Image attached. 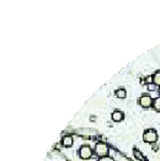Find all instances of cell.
I'll return each instance as SVG.
<instances>
[{
    "label": "cell",
    "instance_id": "1",
    "mask_svg": "<svg viewBox=\"0 0 160 161\" xmlns=\"http://www.w3.org/2000/svg\"><path fill=\"white\" fill-rule=\"evenodd\" d=\"M108 153H110V146L107 145L106 143L104 141H97L94 146V154L100 159V158H105L108 156Z\"/></svg>",
    "mask_w": 160,
    "mask_h": 161
},
{
    "label": "cell",
    "instance_id": "2",
    "mask_svg": "<svg viewBox=\"0 0 160 161\" xmlns=\"http://www.w3.org/2000/svg\"><path fill=\"white\" fill-rule=\"evenodd\" d=\"M78 155L81 160H89L92 158L94 155V150L90 145H82L80 146V149L78 150Z\"/></svg>",
    "mask_w": 160,
    "mask_h": 161
},
{
    "label": "cell",
    "instance_id": "3",
    "mask_svg": "<svg viewBox=\"0 0 160 161\" xmlns=\"http://www.w3.org/2000/svg\"><path fill=\"white\" fill-rule=\"evenodd\" d=\"M143 140L145 143H148V144H155L157 140H158V133H157V131L155 129H152V128L147 129L143 133Z\"/></svg>",
    "mask_w": 160,
    "mask_h": 161
},
{
    "label": "cell",
    "instance_id": "4",
    "mask_svg": "<svg viewBox=\"0 0 160 161\" xmlns=\"http://www.w3.org/2000/svg\"><path fill=\"white\" fill-rule=\"evenodd\" d=\"M153 97L149 94H143L139 99H138V104L142 108H150L153 107Z\"/></svg>",
    "mask_w": 160,
    "mask_h": 161
},
{
    "label": "cell",
    "instance_id": "5",
    "mask_svg": "<svg viewBox=\"0 0 160 161\" xmlns=\"http://www.w3.org/2000/svg\"><path fill=\"white\" fill-rule=\"evenodd\" d=\"M111 119L113 122H117V123L118 122H122L125 119V113L122 111H120V109H116V111H113L111 113Z\"/></svg>",
    "mask_w": 160,
    "mask_h": 161
},
{
    "label": "cell",
    "instance_id": "6",
    "mask_svg": "<svg viewBox=\"0 0 160 161\" xmlns=\"http://www.w3.org/2000/svg\"><path fill=\"white\" fill-rule=\"evenodd\" d=\"M73 136L72 135H64L63 138H62V146L63 148H67V149H69V148H72L73 146Z\"/></svg>",
    "mask_w": 160,
    "mask_h": 161
},
{
    "label": "cell",
    "instance_id": "7",
    "mask_svg": "<svg viewBox=\"0 0 160 161\" xmlns=\"http://www.w3.org/2000/svg\"><path fill=\"white\" fill-rule=\"evenodd\" d=\"M115 96H116L117 99H126V97H127V91H126L123 87H120V89H117V90L115 91Z\"/></svg>",
    "mask_w": 160,
    "mask_h": 161
},
{
    "label": "cell",
    "instance_id": "8",
    "mask_svg": "<svg viewBox=\"0 0 160 161\" xmlns=\"http://www.w3.org/2000/svg\"><path fill=\"white\" fill-rule=\"evenodd\" d=\"M153 82H154L155 86H159L160 87V70L154 73V75H153Z\"/></svg>",
    "mask_w": 160,
    "mask_h": 161
},
{
    "label": "cell",
    "instance_id": "9",
    "mask_svg": "<svg viewBox=\"0 0 160 161\" xmlns=\"http://www.w3.org/2000/svg\"><path fill=\"white\" fill-rule=\"evenodd\" d=\"M153 108H154L157 112H160V96L154 99V101H153Z\"/></svg>",
    "mask_w": 160,
    "mask_h": 161
},
{
    "label": "cell",
    "instance_id": "10",
    "mask_svg": "<svg viewBox=\"0 0 160 161\" xmlns=\"http://www.w3.org/2000/svg\"><path fill=\"white\" fill-rule=\"evenodd\" d=\"M142 84H145V85H149V84H154L153 82V75H148V76H145L144 79H142L140 80Z\"/></svg>",
    "mask_w": 160,
    "mask_h": 161
},
{
    "label": "cell",
    "instance_id": "11",
    "mask_svg": "<svg viewBox=\"0 0 160 161\" xmlns=\"http://www.w3.org/2000/svg\"><path fill=\"white\" fill-rule=\"evenodd\" d=\"M145 86H147L148 91H155L157 90V86L154 84H149V85H145Z\"/></svg>",
    "mask_w": 160,
    "mask_h": 161
},
{
    "label": "cell",
    "instance_id": "12",
    "mask_svg": "<svg viewBox=\"0 0 160 161\" xmlns=\"http://www.w3.org/2000/svg\"><path fill=\"white\" fill-rule=\"evenodd\" d=\"M133 153L135 154V158H137V159H139V160H143V159H142V154H140V151H138L137 149H133Z\"/></svg>",
    "mask_w": 160,
    "mask_h": 161
},
{
    "label": "cell",
    "instance_id": "13",
    "mask_svg": "<svg viewBox=\"0 0 160 161\" xmlns=\"http://www.w3.org/2000/svg\"><path fill=\"white\" fill-rule=\"evenodd\" d=\"M97 161H115V160H113V158H111V156H105V158H100Z\"/></svg>",
    "mask_w": 160,
    "mask_h": 161
},
{
    "label": "cell",
    "instance_id": "14",
    "mask_svg": "<svg viewBox=\"0 0 160 161\" xmlns=\"http://www.w3.org/2000/svg\"><path fill=\"white\" fill-rule=\"evenodd\" d=\"M159 95H160V87H159Z\"/></svg>",
    "mask_w": 160,
    "mask_h": 161
}]
</instances>
